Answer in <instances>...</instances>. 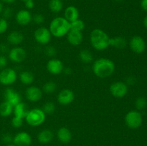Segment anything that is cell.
Wrapping results in <instances>:
<instances>
[{
	"label": "cell",
	"instance_id": "12",
	"mask_svg": "<svg viewBox=\"0 0 147 146\" xmlns=\"http://www.w3.org/2000/svg\"><path fill=\"white\" fill-rule=\"evenodd\" d=\"M13 143L16 146H30L32 143V137L26 132H20L13 137Z\"/></svg>",
	"mask_w": 147,
	"mask_h": 146
},
{
	"label": "cell",
	"instance_id": "31",
	"mask_svg": "<svg viewBox=\"0 0 147 146\" xmlns=\"http://www.w3.org/2000/svg\"><path fill=\"white\" fill-rule=\"evenodd\" d=\"M135 105L137 110H142L146 108L147 105V101L145 97H139L136 99V102H135Z\"/></svg>",
	"mask_w": 147,
	"mask_h": 146
},
{
	"label": "cell",
	"instance_id": "1",
	"mask_svg": "<svg viewBox=\"0 0 147 146\" xmlns=\"http://www.w3.org/2000/svg\"><path fill=\"white\" fill-rule=\"evenodd\" d=\"M115 70V64L107 58H100L93 64V71L95 75L100 78H106L111 75Z\"/></svg>",
	"mask_w": 147,
	"mask_h": 146
},
{
	"label": "cell",
	"instance_id": "21",
	"mask_svg": "<svg viewBox=\"0 0 147 146\" xmlns=\"http://www.w3.org/2000/svg\"><path fill=\"white\" fill-rule=\"evenodd\" d=\"M13 113H14L15 117L24 119L25 118L26 115H27L28 110H27L26 104L22 102H21L14 106V108H13Z\"/></svg>",
	"mask_w": 147,
	"mask_h": 146
},
{
	"label": "cell",
	"instance_id": "48",
	"mask_svg": "<svg viewBox=\"0 0 147 146\" xmlns=\"http://www.w3.org/2000/svg\"><path fill=\"white\" fill-rule=\"evenodd\" d=\"M116 1H121V0H116Z\"/></svg>",
	"mask_w": 147,
	"mask_h": 146
},
{
	"label": "cell",
	"instance_id": "5",
	"mask_svg": "<svg viewBox=\"0 0 147 146\" xmlns=\"http://www.w3.org/2000/svg\"><path fill=\"white\" fill-rule=\"evenodd\" d=\"M143 118L142 115L137 110H131L125 117V123L126 125L131 129H137L142 125Z\"/></svg>",
	"mask_w": 147,
	"mask_h": 146
},
{
	"label": "cell",
	"instance_id": "33",
	"mask_svg": "<svg viewBox=\"0 0 147 146\" xmlns=\"http://www.w3.org/2000/svg\"><path fill=\"white\" fill-rule=\"evenodd\" d=\"M23 124V119L19 118V117H15L14 116V117L11 120V125L13 126L15 128H19V127H22Z\"/></svg>",
	"mask_w": 147,
	"mask_h": 146
},
{
	"label": "cell",
	"instance_id": "7",
	"mask_svg": "<svg viewBox=\"0 0 147 146\" xmlns=\"http://www.w3.org/2000/svg\"><path fill=\"white\" fill-rule=\"evenodd\" d=\"M128 86L123 82H116L110 86L111 94L116 98L125 97L128 92Z\"/></svg>",
	"mask_w": 147,
	"mask_h": 146
},
{
	"label": "cell",
	"instance_id": "42",
	"mask_svg": "<svg viewBox=\"0 0 147 146\" xmlns=\"http://www.w3.org/2000/svg\"><path fill=\"white\" fill-rule=\"evenodd\" d=\"M1 2L6 3V4H13L15 1V0H0Z\"/></svg>",
	"mask_w": 147,
	"mask_h": 146
},
{
	"label": "cell",
	"instance_id": "44",
	"mask_svg": "<svg viewBox=\"0 0 147 146\" xmlns=\"http://www.w3.org/2000/svg\"><path fill=\"white\" fill-rule=\"evenodd\" d=\"M143 23H144V27L147 29V16H146V17H145V18L144 19Z\"/></svg>",
	"mask_w": 147,
	"mask_h": 146
},
{
	"label": "cell",
	"instance_id": "15",
	"mask_svg": "<svg viewBox=\"0 0 147 146\" xmlns=\"http://www.w3.org/2000/svg\"><path fill=\"white\" fill-rule=\"evenodd\" d=\"M25 95L27 100L30 102H37L42 97V92L39 87L31 86L26 90Z\"/></svg>",
	"mask_w": 147,
	"mask_h": 146
},
{
	"label": "cell",
	"instance_id": "16",
	"mask_svg": "<svg viewBox=\"0 0 147 146\" xmlns=\"http://www.w3.org/2000/svg\"><path fill=\"white\" fill-rule=\"evenodd\" d=\"M16 21L19 24L22 26H25L30 24L32 19V14L28 10H20L16 14Z\"/></svg>",
	"mask_w": 147,
	"mask_h": 146
},
{
	"label": "cell",
	"instance_id": "32",
	"mask_svg": "<svg viewBox=\"0 0 147 146\" xmlns=\"http://www.w3.org/2000/svg\"><path fill=\"white\" fill-rule=\"evenodd\" d=\"M8 29V22L7 19L0 17V34H2L5 32Z\"/></svg>",
	"mask_w": 147,
	"mask_h": 146
},
{
	"label": "cell",
	"instance_id": "10",
	"mask_svg": "<svg viewBox=\"0 0 147 146\" xmlns=\"http://www.w3.org/2000/svg\"><path fill=\"white\" fill-rule=\"evenodd\" d=\"M26 56H27V53L22 47H14L9 52V58L12 62H22L25 60Z\"/></svg>",
	"mask_w": 147,
	"mask_h": 146
},
{
	"label": "cell",
	"instance_id": "8",
	"mask_svg": "<svg viewBox=\"0 0 147 146\" xmlns=\"http://www.w3.org/2000/svg\"><path fill=\"white\" fill-rule=\"evenodd\" d=\"M52 34L49 29L46 27H40L34 33V37L36 42L40 44H47L51 40Z\"/></svg>",
	"mask_w": 147,
	"mask_h": 146
},
{
	"label": "cell",
	"instance_id": "34",
	"mask_svg": "<svg viewBox=\"0 0 147 146\" xmlns=\"http://www.w3.org/2000/svg\"><path fill=\"white\" fill-rule=\"evenodd\" d=\"M45 54L48 57H54L57 53V50L53 46H47L45 48Z\"/></svg>",
	"mask_w": 147,
	"mask_h": 146
},
{
	"label": "cell",
	"instance_id": "36",
	"mask_svg": "<svg viewBox=\"0 0 147 146\" xmlns=\"http://www.w3.org/2000/svg\"><path fill=\"white\" fill-rule=\"evenodd\" d=\"M2 14L3 16H4L3 18L7 19L9 18V17H11V16H12L13 11L11 8H9V7H7V8H5L4 9H3Z\"/></svg>",
	"mask_w": 147,
	"mask_h": 146
},
{
	"label": "cell",
	"instance_id": "28",
	"mask_svg": "<svg viewBox=\"0 0 147 146\" xmlns=\"http://www.w3.org/2000/svg\"><path fill=\"white\" fill-rule=\"evenodd\" d=\"M85 27H86V24H85L84 21L80 19H78L72 22H70V30L82 31L85 29Z\"/></svg>",
	"mask_w": 147,
	"mask_h": 146
},
{
	"label": "cell",
	"instance_id": "30",
	"mask_svg": "<svg viewBox=\"0 0 147 146\" xmlns=\"http://www.w3.org/2000/svg\"><path fill=\"white\" fill-rule=\"evenodd\" d=\"M42 110H43V112H44L46 115L53 114L55 112V105L54 103L52 102H46L45 104L43 105V107Z\"/></svg>",
	"mask_w": 147,
	"mask_h": 146
},
{
	"label": "cell",
	"instance_id": "46",
	"mask_svg": "<svg viewBox=\"0 0 147 146\" xmlns=\"http://www.w3.org/2000/svg\"><path fill=\"white\" fill-rule=\"evenodd\" d=\"M7 146H16L14 143H9V144H7Z\"/></svg>",
	"mask_w": 147,
	"mask_h": 146
},
{
	"label": "cell",
	"instance_id": "11",
	"mask_svg": "<svg viewBox=\"0 0 147 146\" xmlns=\"http://www.w3.org/2000/svg\"><path fill=\"white\" fill-rule=\"evenodd\" d=\"M75 99L74 92L69 89H64L59 92L57 95V101L60 104L67 105L73 102Z\"/></svg>",
	"mask_w": 147,
	"mask_h": 146
},
{
	"label": "cell",
	"instance_id": "29",
	"mask_svg": "<svg viewBox=\"0 0 147 146\" xmlns=\"http://www.w3.org/2000/svg\"><path fill=\"white\" fill-rule=\"evenodd\" d=\"M57 88V85L54 82H47L44 84L42 87V90L46 93H53L55 91Z\"/></svg>",
	"mask_w": 147,
	"mask_h": 146
},
{
	"label": "cell",
	"instance_id": "20",
	"mask_svg": "<svg viewBox=\"0 0 147 146\" xmlns=\"http://www.w3.org/2000/svg\"><path fill=\"white\" fill-rule=\"evenodd\" d=\"M57 138L61 143H67L71 140L72 134L71 132L67 127H60L57 131Z\"/></svg>",
	"mask_w": 147,
	"mask_h": 146
},
{
	"label": "cell",
	"instance_id": "18",
	"mask_svg": "<svg viewBox=\"0 0 147 146\" xmlns=\"http://www.w3.org/2000/svg\"><path fill=\"white\" fill-rule=\"evenodd\" d=\"M64 15L69 22H72L79 19V11L74 6H69L65 10Z\"/></svg>",
	"mask_w": 147,
	"mask_h": 146
},
{
	"label": "cell",
	"instance_id": "26",
	"mask_svg": "<svg viewBox=\"0 0 147 146\" xmlns=\"http://www.w3.org/2000/svg\"><path fill=\"white\" fill-rule=\"evenodd\" d=\"M63 3L62 0H50L49 2V8L53 12L58 13L63 9Z\"/></svg>",
	"mask_w": 147,
	"mask_h": 146
},
{
	"label": "cell",
	"instance_id": "40",
	"mask_svg": "<svg viewBox=\"0 0 147 146\" xmlns=\"http://www.w3.org/2000/svg\"><path fill=\"white\" fill-rule=\"evenodd\" d=\"M141 7L144 11H147V0H142L141 1Z\"/></svg>",
	"mask_w": 147,
	"mask_h": 146
},
{
	"label": "cell",
	"instance_id": "23",
	"mask_svg": "<svg viewBox=\"0 0 147 146\" xmlns=\"http://www.w3.org/2000/svg\"><path fill=\"white\" fill-rule=\"evenodd\" d=\"M13 107L11 104H9L7 102L4 101L0 104V115L1 117H8L12 113Z\"/></svg>",
	"mask_w": 147,
	"mask_h": 146
},
{
	"label": "cell",
	"instance_id": "41",
	"mask_svg": "<svg viewBox=\"0 0 147 146\" xmlns=\"http://www.w3.org/2000/svg\"><path fill=\"white\" fill-rule=\"evenodd\" d=\"M7 47L5 45V44H1V45H0V52H6L7 50Z\"/></svg>",
	"mask_w": 147,
	"mask_h": 146
},
{
	"label": "cell",
	"instance_id": "24",
	"mask_svg": "<svg viewBox=\"0 0 147 146\" xmlns=\"http://www.w3.org/2000/svg\"><path fill=\"white\" fill-rule=\"evenodd\" d=\"M20 82L24 84H31L34 82V76L32 74V72L28 71L22 72L19 76Z\"/></svg>",
	"mask_w": 147,
	"mask_h": 146
},
{
	"label": "cell",
	"instance_id": "3",
	"mask_svg": "<svg viewBox=\"0 0 147 146\" xmlns=\"http://www.w3.org/2000/svg\"><path fill=\"white\" fill-rule=\"evenodd\" d=\"M70 29V22L65 17H61L53 19L49 28L52 35L58 38L67 35Z\"/></svg>",
	"mask_w": 147,
	"mask_h": 146
},
{
	"label": "cell",
	"instance_id": "39",
	"mask_svg": "<svg viewBox=\"0 0 147 146\" xmlns=\"http://www.w3.org/2000/svg\"><path fill=\"white\" fill-rule=\"evenodd\" d=\"M24 3H25V7L27 9H31L34 6V3L33 0H28V1H25Z\"/></svg>",
	"mask_w": 147,
	"mask_h": 146
},
{
	"label": "cell",
	"instance_id": "6",
	"mask_svg": "<svg viewBox=\"0 0 147 146\" xmlns=\"http://www.w3.org/2000/svg\"><path fill=\"white\" fill-rule=\"evenodd\" d=\"M17 74L11 68H4L0 71V84L8 86L12 84L17 80Z\"/></svg>",
	"mask_w": 147,
	"mask_h": 146
},
{
	"label": "cell",
	"instance_id": "35",
	"mask_svg": "<svg viewBox=\"0 0 147 146\" xmlns=\"http://www.w3.org/2000/svg\"><path fill=\"white\" fill-rule=\"evenodd\" d=\"M33 20H34V23L37 24H41L44 22L45 21V17L42 14H35L33 17Z\"/></svg>",
	"mask_w": 147,
	"mask_h": 146
},
{
	"label": "cell",
	"instance_id": "17",
	"mask_svg": "<svg viewBox=\"0 0 147 146\" xmlns=\"http://www.w3.org/2000/svg\"><path fill=\"white\" fill-rule=\"evenodd\" d=\"M67 41L73 46H78L83 41V34L82 31L70 30L67 34Z\"/></svg>",
	"mask_w": 147,
	"mask_h": 146
},
{
	"label": "cell",
	"instance_id": "4",
	"mask_svg": "<svg viewBox=\"0 0 147 146\" xmlns=\"http://www.w3.org/2000/svg\"><path fill=\"white\" fill-rule=\"evenodd\" d=\"M46 114L42 109L34 108L29 110L25 117L26 122L30 126L37 127L41 125L45 121Z\"/></svg>",
	"mask_w": 147,
	"mask_h": 146
},
{
	"label": "cell",
	"instance_id": "2",
	"mask_svg": "<svg viewBox=\"0 0 147 146\" xmlns=\"http://www.w3.org/2000/svg\"><path fill=\"white\" fill-rule=\"evenodd\" d=\"M110 37L106 32L100 29H96L90 33V41L95 50L102 51L110 46Z\"/></svg>",
	"mask_w": 147,
	"mask_h": 146
},
{
	"label": "cell",
	"instance_id": "38",
	"mask_svg": "<svg viewBox=\"0 0 147 146\" xmlns=\"http://www.w3.org/2000/svg\"><path fill=\"white\" fill-rule=\"evenodd\" d=\"M2 141L4 142V143L9 144V143H11V141H13L12 136H11L10 134H8V133L2 136Z\"/></svg>",
	"mask_w": 147,
	"mask_h": 146
},
{
	"label": "cell",
	"instance_id": "25",
	"mask_svg": "<svg viewBox=\"0 0 147 146\" xmlns=\"http://www.w3.org/2000/svg\"><path fill=\"white\" fill-rule=\"evenodd\" d=\"M110 46L117 49H123L126 46V41L123 37H116L110 39Z\"/></svg>",
	"mask_w": 147,
	"mask_h": 146
},
{
	"label": "cell",
	"instance_id": "13",
	"mask_svg": "<svg viewBox=\"0 0 147 146\" xmlns=\"http://www.w3.org/2000/svg\"><path fill=\"white\" fill-rule=\"evenodd\" d=\"M47 70L50 74L57 75L60 74L64 70L63 63L58 59H52L47 62Z\"/></svg>",
	"mask_w": 147,
	"mask_h": 146
},
{
	"label": "cell",
	"instance_id": "22",
	"mask_svg": "<svg viewBox=\"0 0 147 146\" xmlns=\"http://www.w3.org/2000/svg\"><path fill=\"white\" fill-rule=\"evenodd\" d=\"M54 135L53 133L50 130H44L40 132L37 135L38 141L42 144H47L53 140Z\"/></svg>",
	"mask_w": 147,
	"mask_h": 146
},
{
	"label": "cell",
	"instance_id": "37",
	"mask_svg": "<svg viewBox=\"0 0 147 146\" xmlns=\"http://www.w3.org/2000/svg\"><path fill=\"white\" fill-rule=\"evenodd\" d=\"M7 64V59L5 56L0 55V70L6 68Z\"/></svg>",
	"mask_w": 147,
	"mask_h": 146
},
{
	"label": "cell",
	"instance_id": "19",
	"mask_svg": "<svg viewBox=\"0 0 147 146\" xmlns=\"http://www.w3.org/2000/svg\"><path fill=\"white\" fill-rule=\"evenodd\" d=\"M23 40H24V36L20 31H11L7 36V41L12 45H19L22 42Z\"/></svg>",
	"mask_w": 147,
	"mask_h": 146
},
{
	"label": "cell",
	"instance_id": "47",
	"mask_svg": "<svg viewBox=\"0 0 147 146\" xmlns=\"http://www.w3.org/2000/svg\"><path fill=\"white\" fill-rule=\"evenodd\" d=\"M23 1H24V2H25V1H28V0H22Z\"/></svg>",
	"mask_w": 147,
	"mask_h": 146
},
{
	"label": "cell",
	"instance_id": "43",
	"mask_svg": "<svg viewBox=\"0 0 147 146\" xmlns=\"http://www.w3.org/2000/svg\"><path fill=\"white\" fill-rule=\"evenodd\" d=\"M71 72H72V70L70 67H67V68H66L65 70V73L67 74H70V73H71Z\"/></svg>",
	"mask_w": 147,
	"mask_h": 146
},
{
	"label": "cell",
	"instance_id": "9",
	"mask_svg": "<svg viewBox=\"0 0 147 146\" xmlns=\"http://www.w3.org/2000/svg\"><path fill=\"white\" fill-rule=\"evenodd\" d=\"M130 48L134 52L141 54L144 52L146 49V42L143 37L141 36H134L132 37L129 42Z\"/></svg>",
	"mask_w": 147,
	"mask_h": 146
},
{
	"label": "cell",
	"instance_id": "27",
	"mask_svg": "<svg viewBox=\"0 0 147 146\" xmlns=\"http://www.w3.org/2000/svg\"><path fill=\"white\" fill-rule=\"evenodd\" d=\"M79 57H80V60L86 64L90 63L93 60V54L88 50H81L79 54Z\"/></svg>",
	"mask_w": 147,
	"mask_h": 146
},
{
	"label": "cell",
	"instance_id": "14",
	"mask_svg": "<svg viewBox=\"0 0 147 146\" xmlns=\"http://www.w3.org/2000/svg\"><path fill=\"white\" fill-rule=\"evenodd\" d=\"M4 101L11 104L13 107L22 102L20 94L12 88H7L4 92Z\"/></svg>",
	"mask_w": 147,
	"mask_h": 146
},
{
	"label": "cell",
	"instance_id": "45",
	"mask_svg": "<svg viewBox=\"0 0 147 146\" xmlns=\"http://www.w3.org/2000/svg\"><path fill=\"white\" fill-rule=\"evenodd\" d=\"M3 9H3V4H2V3H1V1H0V14L2 13Z\"/></svg>",
	"mask_w": 147,
	"mask_h": 146
}]
</instances>
